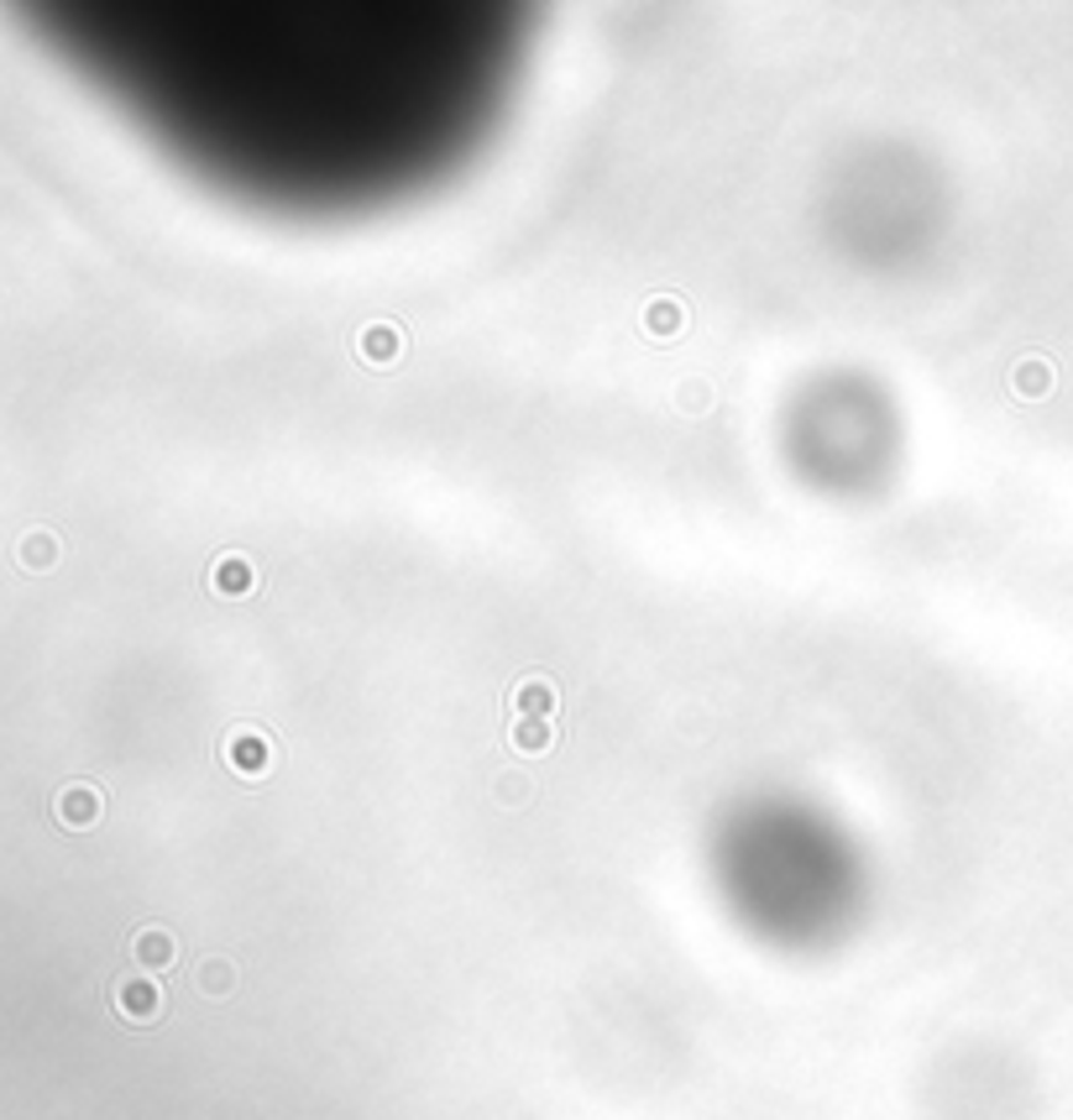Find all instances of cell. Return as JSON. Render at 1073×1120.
<instances>
[{
  "label": "cell",
  "mask_w": 1073,
  "mask_h": 1120,
  "mask_svg": "<svg viewBox=\"0 0 1073 1120\" xmlns=\"http://www.w3.org/2000/svg\"><path fill=\"white\" fill-rule=\"evenodd\" d=\"M739 890L760 922L791 932V937L833 927L838 907H843L838 858L822 843H807L801 833L786 838V828L770 838H754L743 848Z\"/></svg>",
  "instance_id": "obj_1"
},
{
  "label": "cell",
  "mask_w": 1073,
  "mask_h": 1120,
  "mask_svg": "<svg viewBox=\"0 0 1073 1120\" xmlns=\"http://www.w3.org/2000/svg\"><path fill=\"white\" fill-rule=\"evenodd\" d=\"M58 811H64V822H69V828H90V817H95V796H90V790H64V796H58Z\"/></svg>",
  "instance_id": "obj_2"
},
{
  "label": "cell",
  "mask_w": 1073,
  "mask_h": 1120,
  "mask_svg": "<svg viewBox=\"0 0 1073 1120\" xmlns=\"http://www.w3.org/2000/svg\"><path fill=\"white\" fill-rule=\"evenodd\" d=\"M22 561L32 566V571H43V566L53 561V540H48V534H32V540L22 545Z\"/></svg>",
  "instance_id": "obj_3"
}]
</instances>
